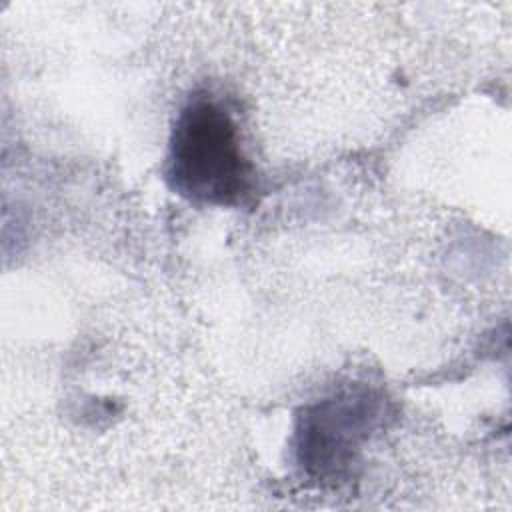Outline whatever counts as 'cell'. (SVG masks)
I'll return each mask as SVG.
<instances>
[{
  "label": "cell",
  "instance_id": "cell-1",
  "mask_svg": "<svg viewBox=\"0 0 512 512\" xmlns=\"http://www.w3.org/2000/svg\"><path fill=\"white\" fill-rule=\"evenodd\" d=\"M174 186L202 202L234 204L250 190V164L242 154L238 128L212 100L188 104L174 128L170 150Z\"/></svg>",
  "mask_w": 512,
  "mask_h": 512
}]
</instances>
